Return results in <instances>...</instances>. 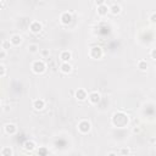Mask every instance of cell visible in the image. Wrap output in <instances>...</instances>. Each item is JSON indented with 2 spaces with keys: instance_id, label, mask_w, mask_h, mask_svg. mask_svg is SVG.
I'll return each mask as SVG.
<instances>
[{
  "instance_id": "9",
  "label": "cell",
  "mask_w": 156,
  "mask_h": 156,
  "mask_svg": "<svg viewBox=\"0 0 156 156\" xmlns=\"http://www.w3.org/2000/svg\"><path fill=\"white\" fill-rule=\"evenodd\" d=\"M18 131V128H17V124L15 123H6L4 126V132L7 134V135H15Z\"/></svg>"
},
{
  "instance_id": "10",
  "label": "cell",
  "mask_w": 156,
  "mask_h": 156,
  "mask_svg": "<svg viewBox=\"0 0 156 156\" xmlns=\"http://www.w3.org/2000/svg\"><path fill=\"white\" fill-rule=\"evenodd\" d=\"M32 106H33V109H34L35 111H42V110H44V107H45V100L42 99V98H37V99L33 100Z\"/></svg>"
},
{
  "instance_id": "18",
  "label": "cell",
  "mask_w": 156,
  "mask_h": 156,
  "mask_svg": "<svg viewBox=\"0 0 156 156\" xmlns=\"http://www.w3.org/2000/svg\"><path fill=\"white\" fill-rule=\"evenodd\" d=\"M0 154H1V156H14V149L11 146H4L0 150Z\"/></svg>"
},
{
  "instance_id": "13",
  "label": "cell",
  "mask_w": 156,
  "mask_h": 156,
  "mask_svg": "<svg viewBox=\"0 0 156 156\" xmlns=\"http://www.w3.org/2000/svg\"><path fill=\"white\" fill-rule=\"evenodd\" d=\"M73 71V66L71 65V62H61L60 65V72L63 74H70Z\"/></svg>"
},
{
  "instance_id": "6",
  "label": "cell",
  "mask_w": 156,
  "mask_h": 156,
  "mask_svg": "<svg viewBox=\"0 0 156 156\" xmlns=\"http://www.w3.org/2000/svg\"><path fill=\"white\" fill-rule=\"evenodd\" d=\"M73 20V16H72V12L71 11H63L61 12V15H60V22L61 24L63 26H68Z\"/></svg>"
},
{
  "instance_id": "21",
  "label": "cell",
  "mask_w": 156,
  "mask_h": 156,
  "mask_svg": "<svg viewBox=\"0 0 156 156\" xmlns=\"http://www.w3.org/2000/svg\"><path fill=\"white\" fill-rule=\"evenodd\" d=\"M120 155L121 156H129V155H131V149H129V148H121L120 149Z\"/></svg>"
},
{
  "instance_id": "11",
  "label": "cell",
  "mask_w": 156,
  "mask_h": 156,
  "mask_svg": "<svg viewBox=\"0 0 156 156\" xmlns=\"http://www.w3.org/2000/svg\"><path fill=\"white\" fill-rule=\"evenodd\" d=\"M23 150L24 151H27V152H33L35 149H37V143L34 141V140H31V139H28V140H26L24 143H23Z\"/></svg>"
},
{
  "instance_id": "2",
  "label": "cell",
  "mask_w": 156,
  "mask_h": 156,
  "mask_svg": "<svg viewBox=\"0 0 156 156\" xmlns=\"http://www.w3.org/2000/svg\"><path fill=\"white\" fill-rule=\"evenodd\" d=\"M31 70L34 74H43L46 71V63L44 62V60H34L32 62Z\"/></svg>"
},
{
  "instance_id": "3",
  "label": "cell",
  "mask_w": 156,
  "mask_h": 156,
  "mask_svg": "<svg viewBox=\"0 0 156 156\" xmlns=\"http://www.w3.org/2000/svg\"><path fill=\"white\" fill-rule=\"evenodd\" d=\"M77 129L81 134H88V133H90V131H92V123H90V121H88V120H82V121L78 122Z\"/></svg>"
},
{
  "instance_id": "31",
  "label": "cell",
  "mask_w": 156,
  "mask_h": 156,
  "mask_svg": "<svg viewBox=\"0 0 156 156\" xmlns=\"http://www.w3.org/2000/svg\"><path fill=\"white\" fill-rule=\"evenodd\" d=\"M155 141H156V139H155V137H152V138L150 139V143H151V145H154V144H155Z\"/></svg>"
},
{
  "instance_id": "29",
  "label": "cell",
  "mask_w": 156,
  "mask_h": 156,
  "mask_svg": "<svg viewBox=\"0 0 156 156\" xmlns=\"http://www.w3.org/2000/svg\"><path fill=\"white\" fill-rule=\"evenodd\" d=\"M133 133H135V134H137V133H140V128H139V127H134V128H133Z\"/></svg>"
},
{
  "instance_id": "1",
  "label": "cell",
  "mask_w": 156,
  "mask_h": 156,
  "mask_svg": "<svg viewBox=\"0 0 156 156\" xmlns=\"http://www.w3.org/2000/svg\"><path fill=\"white\" fill-rule=\"evenodd\" d=\"M111 122L115 127H118V128H123V127H127L129 124V116L122 111H118V112H115L112 115V118H111Z\"/></svg>"
},
{
  "instance_id": "33",
  "label": "cell",
  "mask_w": 156,
  "mask_h": 156,
  "mask_svg": "<svg viewBox=\"0 0 156 156\" xmlns=\"http://www.w3.org/2000/svg\"><path fill=\"white\" fill-rule=\"evenodd\" d=\"M4 5H5V3L3 1V0H0V9H3V7H4Z\"/></svg>"
},
{
  "instance_id": "23",
  "label": "cell",
  "mask_w": 156,
  "mask_h": 156,
  "mask_svg": "<svg viewBox=\"0 0 156 156\" xmlns=\"http://www.w3.org/2000/svg\"><path fill=\"white\" fill-rule=\"evenodd\" d=\"M39 54H40V56H42L43 59L49 57V56H50V50H49V49H42V50H39Z\"/></svg>"
},
{
  "instance_id": "32",
  "label": "cell",
  "mask_w": 156,
  "mask_h": 156,
  "mask_svg": "<svg viewBox=\"0 0 156 156\" xmlns=\"http://www.w3.org/2000/svg\"><path fill=\"white\" fill-rule=\"evenodd\" d=\"M107 156H117V154H116V152H113V151H111V152H109V154H107Z\"/></svg>"
},
{
  "instance_id": "24",
  "label": "cell",
  "mask_w": 156,
  "mask_h": 156,
  "mask_svg": "<svg viewBox=\"0 0 156 156\" xmlns=\"http://www.w3.org/2000/svg\"><path fill=\"white\" fill-rule=\"evenodd\" d=\"M5 76H6V67H5V65L0 63V78H3Z\"/></svg>"
},
{
  "instance_id": "5",
  "label": "cell",
  "mask_w": 156,
  "mask_h": 156,
  "mask_svg": "<svg viewBox=\"0 0 156 156\" xmlns=\"http://www.w3.org/2000/svg\"><path fill=\"white\" fill-rule=\"evenodd\" d=\"M28 29H29V32L33 33V34H39V33L43 31V23H42L40 21L34 20V21H32V22L29 23Z\"/></svg>"
},
{
  "instance_id": "28",
  "label": "cell",
  "mask_w": 156,
  "mask_h": 156,
  "mask_svg": "<svg viewBox=\"0 0 156 156\" xmlns=\"http://www.w3.org/2000/svg\"><path fill=\"white\" fill-rule=\"evenodd\" d=\"M95 5H96V7H99V6H101V5H104V4H106V1L105 0H95Z\"/></svg>"
},
{
  "instance_id": "12",
  "label": "cell",
  "mask_w": 156,
  "mask_h": 156,
  "mask_svg": "<svg viewBox=\"0 0 156 156\" xmlns=\"http://www.w3.org/2000/svg\"><path fill=\"white\" fill-rule=\"evenodd\" d=\"M10 43H11V45L12 46H20L21 44H22V42H23V38H22V35L21 34H12L11 37H10Z\"/></svg>"
},
{
  "instance_id": "14",
  "label": "cell",
  "mask_w": 156,
  "mask_h": 156,
  "mask_svg": "<svg viewBox=\"0 0 156 156\" xmlns=\"http://www.w3.org/2000/svg\"><path fill=\"white\" fill-rule=\"evenodd\" d=\"M60 60L61 62H70L72 60V53L70 50H62L60 53Z\"/></svg>"
},
{
  "instance_id": "20",
  "label": "cell",
  "mask_w": 156,
  "mask_h": 156,
  "mask_svg": "<svg viewBox=\"0 0 156 156\" xmlns=\"http://www.w3.org/2000/svg\"><path fill=\"white\" fill-rule=\"evenodd\" d=\"M38 156H48L49 154V149L46 146H39V149L37 150Z\"/></svg>"
},
{
  "instance_id": "16",
  "label": "cell",
  "mask_w": 156,
  "mask_h": 156,
  "mask_svg": "<svg viewBox=\"0 0 156 156\" xmlns=\"http://www.w3.org/2000/svg\"><path fill=\"white\" fill-rule=\"evenodd\" d=\"M96 14L100 16V17H104L109 14V5L107 4H104L99 7H96Z\"/></svg>"
},
{
  "instance_id": "30",
  "label": "cell",
  "mask_w": 156,
  "mask_h": 156,
  "mask_svg": "<svg viewBox=\"0 0 156 156\" xmlns=\"http://www.w3.org/2000/svg\"><path fill=\"white\" fill-rule=\"evenodd\" d=\"M10 109H11V107H10L9 105H5V106H4V111H5V112H7V111H10Z\"/></svg>"
},
{
  "instance_id": "34",
  "label": "cell",
  "mask_w": 156,
  "mask_h": 156,
  "mask_svg": "<svg viewBox=\"0 0 156 156\" xmlns=\"http://www.w3.org/2000/svg\"><path fill=\"white\" fill-rule=\"evenodd\" d=\"M18 156H27V155H26V154H20Z\"/></svg>"
},
{
  "instance_id": "15",
  "label": "cell",
  "mask_w": 156,
  "mask_h": 156,
  "mask_svg": "<svg viewBox=\"0 0 156 156\" xmlns=\"http://www.w3.org/2000/svg\"><path fill=\"white\" fill-rule=\"evenodd\" d=\"M121 11H122V7L120 4H117V3H112L110 6H109V12H111L112 15H118L121 14Z\"/></svg>"
},
{
  "instance_id": "4",
  "label": "cell",
  "mask_w": 156,
  "mask_h": 156,
  "mask_svg": "<svg viewBox=\"0 0 156 156\" xmlns=\"http://www.w3.org/2000/svg\"><path fill=\"white\" fill-rule=\"evenodd\" d=\"M104 56V50L101 46L99 45H95V46H92L89 50V57L93 59V60H100L101 57Z\"/></svg>"
},
{
  "instance_id": "25",
  "label": "cell",
  "mask_w": 156,
  "mask_h": 156,
  "mask_svg": "<svg viewBox=\"0 0 156 156\" xmlns=\"http://www.w3.org/2000/svg\"><path fill=\"white\" fill-rule=\"evenodd\" d=\"M149 21H150V23H152V24L156 23V12H155V11H152L151 14H150V16H149Z\"/></svg>"
},
{
  "instance_id": "7",
  "label": "cell",
  "mask_w": 156,
  "mask_h": 156,
  "mask_svg": "<svg viewBox=\"0 0 156 156\" xmlns=\"http://www.w3.org/2000/svg\"><path fill=\"white\" fill-rule=\"evenodd\" d=\"M100 100H101V95L99 92H95L94 90V92H90L88 94V101H89V104H92V105H96V104L100 102Z\"/></svg>"
},
{
  "instance_id": "22",
  "label": "cell",
  "mask_w": 156,
  "mask_h": 156,
  "mask_svg": "<svg viewBox=\"0 0 156 156\" xmlns=\"http://www.w3.org/2000/svg\"><path fill=\"white\" fill-rule=\"evenodd\" d=\"M12 48V45H11V43H10V40H3L1 42V49L3 50H9V49H11Z\"/></svg>"
},
{
  "instance_id": "27",
  "label": "cell",
  "mask_w": 156,
  "mask_h": 156,
  "mask_svg": "<svg viewBox=\"0 0 156 156\" xmlns=\"http://www.w3.org/2000/svg\"><path fill=\"white\" fill-rule=\"evenodd\" d=\"M7 57V51L0 49V59H6Z\"/></svg>"
},
{
  "instance_id": "26",
  "label": "cell",
  "mask_w": 156,
  "mask_h": 156,
  "mask_svg": "<svg viewBox=\"0 0 156 156\" xmlns=\"http://www.w3.org/2000/svg\"><path fill=\"white\" fill-rule=\"evenodd\" d=\"M150 59H151L152 61L156 60V49H155V48H152V49L150 50Z\"/></svg>"
},
{
  "instance_id": "19",
  "label": "cell",
  "mask_w": 156,
  "mask_h": 156,
  "mask_svg": "<svg viewBox=\"0 0 156 156\" xmlns=\"http://www.w3.org/2000/svg\"><path fill=\"white\" fill-rule=\"evenodd\" d=\"M27 50H28L29 54H38L39 53V45L37 43H32V44L28 45Z\"/></svg>"
},
{
  "instance_id": "8",
  "label": "cell",
  "mask_w": 156,
  "mask_h": 156,
  "mask_svg": "<svg viewBox=\"0 0 156 156\" xmlns=\"http://www.w3.org/2000/svg\"><path fill=\"white\" fill-rule=\"evenodd\" d=\"M74 98L78 101H85L88 99V92L84 88H78L74 92Z\"/></svg>"
},
{
  "instance_id": "17",
  "label": "cell",
  "mask_w": 156,
  "mask_h": 156,
  "mask_svg": "<svg viewBox=\"0 0 156 156\" xmlns=\"http://www.w3.org/2000/svg\"><path fill=\"white\" fill-rule=\"evenodd\" d=\"M137 67H138V70L141 71V72H146V71L149 70V63L146 62V60H139V61L137 62Z\"/></svg>"
}]
</instances>
